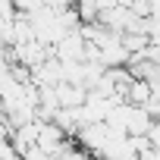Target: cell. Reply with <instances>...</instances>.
Instances as JSON below:
<instances>
[{"mask_svg":"<svg viewBox=\"0 0 160 160\" xmlns=\"http://www.w3.org/2000/svg\"><path fill=\"white\" fill-rule=\"evenodd\" d=\"M148 141H151L154 148H160V116L154 119V129H151V135H148Z\"/></svg>","mask_w":160,"mask_h":160,"instance_id":"2","label":"cell"},{"mask_svg":"<svg viewBox=\"0 0 160 160\" xmlns=\"http://www.w3.org/2000/svg\"><path fill=\"white\" fill-rule=\"evenodd\" d=\"M60 160H94V157H91L88 151H75V148H69V151H66Z\"/></svg>","mask_w":160,"mask_h":160,"instance_id":"1","label":"cell"}]
</instances>
